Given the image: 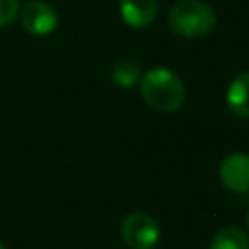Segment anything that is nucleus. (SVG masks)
Instances as JSON below:
<instances>
[{
    "label": "nucleus",
    "instance_id": "obj_6",
    "mask_svg": "<svg viewBox=\"0 0 249 249\" xmlns=\"http://www.w3.org/2000/svg\"><path fill=\"white\" fill-rule=\"evenodd\" d=\"M119 14L130 27H148L158 16V0H121Z\"/></svg>",
    "mask_w": 249,
    "mask_h": 249
},
{
    "label": "nucleus",
    "instance_id": "obj_4",
    "mask_svg": "<svg viewBox=\"0 0 249 249\" xmlns=\"http://www.w3.org/2000/svg\"><path fill=\"white\" fill-rule=\"evenodd\" d=\"M19 19H21L23 29L27 33L35 35V37L51 35L58 25L56 10L45 0H29V2H25L23 8L19 10Z\"/></svg>",
    "mask_w": 249,
    "mask_h": 249
},
{
    "label": "nucleus",
    "instance_id": "obj_7",
    "mask_svg": "<svg viewBox=\"0 0 249 249\" xmlns=\"http://www.w3.org/2000/svg\"><path fill=\"white\" fill-rule=\"evenodd\" d=\"M226 105L235 117L249 119V70L237 74L230 82L226 89Z\"/></svg>",
    "mask_w": 249,
    "mask_h": 249
},
{
    "label": "nucleus",
    "instance_id": "obj_1",
    "mask_svg": "<svg viewBox=\"0 0 249 249\" xmlns=\"http://www.w3.org/2000/svg\"><path fill=\"white\" fill-rule=\"evenodd\" d=\"M142 99L156 111L173 113L185 103V84L169 68H152L140 78Z\"/></svg>",
    "mask_w": 249,
    "mask_h": 249
},
{
    "label": "nucleus",
    "instance_id": "obj_2",
    "mask_svg": "<svg viewBox=\"0 0 249 249\" xmlns=\"http://www.w3.org/2000/svg\"><path fill=\"white\" fill-rule=\"evenodd\" d=\"M167 21L175 35L196 39L216 27V12L204 0H177L167 14Z\"/></svg>",
    "mask_w": 249,
    "mask_h": 249
},
{
    "label": "nucleus",
    "instance_id": "obj_9",
    "mask_svg": "<svg viewBox=\"0 0 249 249\" xmlns=\"http://www.w3.org/2000/svg\"><path fill=\"white\" fill-rule=\"evenodd\" d=\"M140 78H142V72L134 60H119L111 68V82L119 88L128 89V88L136 86L140 82Z\"/></svg>",
    "mask_w": 249,
    "mask_h": 249
},
{
    "label": "nucleus",
    "instance_id": "obj_8",
    "mask_svg": "<svg viewBox=\"0 0 249 249\" xmlns=\"http://www.w3.org/2000/svg\"><path fill=\"white\" fill-rule=\"evenodd\" d=\"M210 249H249V237L237 226H224L214 233Z\"/></svg>",
    "mask_w": 249,
    "mask_h": 249
},
{
    "label": "nucleus",
    "instance_id": "obj_5",
    "mask_svg": "<svg viewBox=\"0 0 249 249\" xmlns=\"http://www.w3.org/2000/svg\"><path fill=\"white\" fill-rule=\"evenodd\" d=\"M220 181L231 193H249V154H228L220 163Z\"/></svg>",
    "mask_w": 249,
    "mask_h": 249
},
{
    "label": "nucleus",
    "instance_id": "obj_12",
    "mask_svg": "<svg viewBox=\"0 0 249 249\" xmlns=\"http://www.w3.org/2000/svg\"><path fill=\"white\" fill-rule=\"evenodd\" d=\"M0 249H6V247H4V243H2V241H0Z\"/></svg>",
    "mask_w": 249,
    "mask_h": 249
},
{
    "label": "nucleus",
    "instance_id": "obj_11",
    "mask_svg": "<svg viewBox=\"0 0 249 249\" xmlns=\"http://www.w3.org/2000/svg\"><path fill=\"white\" fill-rule=\"evenodd\" d=\"M245 226H247V231H249V212H247V218H245Z\"/></svg>",
    "mask_w": 249,
    "mask_h": 249
},
{
    "label": "nucleus",
    "instance_id": "obj_10",
    "mask_svg": "<svg viewBox=\"0 0 249 249\" xmlns=\"http://www.w3.org/2000/svg\"><path fill=\"white\" fill-rule=\"evenodd\" d=\"M19 14V0H0V27L12 23Z\"/></svg>",
    "mask_w": 249,
    "mask_h": 249
},
{
    "label": "nucleus",
    "instance_id": "obj_3",
    "mask_svg": "<svg viewBox=\"0 0 249 249\" xmlns=\"http://www.w3.org/2000/svg\"><path fill=\"white\" fill-rule=\"evenodd\" d=\"M121 237L130 249H154L160 241V226L146 212H130L121 224Z\"/></svg>",
    "mask_w": 249,
    "mask_h": 249
}]
</instances>
